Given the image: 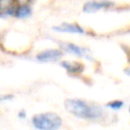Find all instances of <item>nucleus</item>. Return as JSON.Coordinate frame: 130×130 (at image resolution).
<instances>
[{
  "label": "nucleus",
  "mask_w": 130,
  "mask_h": 130,
  "mask_svg": "<svg viewBox=\"0 0 130 130\" xmlns=\"http://www.w3.org/2000/svg\"><path fill=\"white\" fill-rule=\"evenodd\" d=\"M33 14V9L30 4H19L15 9L13 17L17 19H27L30 18Z\"/></svg>",
  "instance_id": "obj_9"
},
{
  "label": "nucleus",
  "mask_w": 130,
  "mask_h": 130,
  "mask_svg": "<svg viewBox=\"0 0 130 130\" xmlns=\"http://www.w3.org/2000/svg\"><path fill=\"white\" fill-rule=\"evenodd\" d=\"M29 123L34 130H60L64 121L55 111H42L32 115Z\"/></svg>",
  "instance_id": "obj_2"
},
{
  "label": "nucleus",
  "mask_w": 130,
  "mask_h": 130,
  "mask_svg": "<svg viewBox=\"0 0 130 130\" xmlns=\"http://www.w3.org/2000/svg\"><path fill=\"white\" fill-rule=\"evenodd\" d=\"M114 5L110 0H89L83 5L82 11L85 13H95L100 10H104Z\"/></svg>",
  "instance_id": "obj_5"
},
{
  "label": "nucleus",
  "mask_w": 130,
  "mask_h": 130,
  "mask_svg": "<svg viewBox=\"0 0 130 130\" xmlns=\"http://www.w3.org/2000/svg\"><path fill=\"white\" fill-rule=\"evenodd\" d=\"M17 5L16 0H0V18L13 17Z\"/></svg>",
  "instance_id": "obj_8"
},
{
  "label": "nucleus",
  "mask_w": 130,
  "mask_h": 130,
  "mask_svg": "<svg viewBox=\"0 0 130 130\" xmlns=\"http://www.w3.org/2000/svg\"><path fill=\"white\" fill-rule=\"evenodd\" d=\"M59 65L71 76H79L85 70V65L79 61L61 60Z\"/></svg>",
  "instance_id": "obj_6"
},
{
  "label": "nucleus",
  "mask_w": 130,
  "mask_h": 130,
  "mask_svg": "<svg viewBox=\"0 0 130 130\" xmlns=\"http://www.w3.org/2000/svg\"><path fill=\"white\" fill-rule=\"evenodd\" d=\"M17 119L19 120H21V121H24L26 120L27 118H28V114H27V111L25 109H21L17 111Z\"/></svg>",
  "instance_id": "obj_12"
},
{
  "label": "nucleus",
  "mask_w": 130,
  "mask_h": 130,
  "mask_svg": "<svg viewBox=\"0 0 130 130\" xmlns=\"http://www.w3.org/2000/svg\"><path fill=\"white\" fill-rule=\"evenodd\" d=\"M124 73H125V74H127V75L130 76V67H127V68L124 70Z\"/></svg>",
  "instance_id": "obj_14"
},
{
  "label": "nucleus",
  "mask_w": 130,
  "mask_h": 130,
  "mask_svg": "<svg viewBox=\"0 0 130 130\" xmlns=\"http://www.w3.org/2000/svg\"><path fill=\"white\" fill-rule=\"evenodd\" d=\"M125 51V52H126V54H127V61H128V63H129V65H130V49H126V50H124ZM130 67V66H129Z\"/></svg>",
  "instance_id": "obj_13"
},
{
  "label": "nucleus",
  "mask_w": 130,
  "mask_h": 130,
  "mask_svg": "<svg viewBox=\"0 0 130 130\" xmlns=\"http://www.w3.org/2000/svg\"><path fill=\"white\" fill-rule=\"evenodd\" d=\"M128 113H129V115H130V104H129V106H128Z\"/></svg>",
  "instance_id": "obj_15"
},
{
  "label": "nucleus",
  "mask_w": 130,
  "mask_h": 130,
  "mask_svg": "<svg viewBox=\"0 0 130 130\" xmlns=\"http://www.w3.org/2000/svg\"><path fill=\"white\" fill-rule=\"evenodd\" d=\"M64 54L60 49H47L38 52L35 56V60L39 64L58 63L62 60Z\"/></svg>",
  "instance_id": "obj_3"
},
{
  "label": "nucleus",
  "mask_w": 130,
  "mask_h": 130,
  "mask_svg": "<svg viewBox=\"0 0 130 130\" xmlns=\"http://www.w3.org/2000/svg\"><path fill=\"white\" fill-rule=\"evenodd\" d=\"M64 107L73 117L85 121H101L105 116V111L102 105L82 98H67L64 101Z\"/></svg>",
  "instance_id": "obj_1"
},
{
  "label": "nucleus",
  "mask_w": 130,
  "mask_h": 130,
  "mask_svg": "<svg viewBox=\"0 0 130 130\" xmlns=\"http://www.w3.org/2000/svg\"><path fill=\"white\" fill-rule=\"evenodd\" d=\"M60 50L64 53H68V54L74 55L80 58H84L87 60H93V57L91 55L89 49L85 47L79 46L73 43H60Z\"/></svg>",
  "instance_id": "obj_4"
},
{
  "label": "nucleus",
  "mask_w": 130,
  "mask_h": 130,
  "mask_svg": "<svg viewBox=\"0 0 130 130\" xmlns=\"http://www.w3.org/2000/svg\"><path fill=\"white\" fill-rule=\"evenodd\" d=\"M16 96L13 93H3L0 94V104H6L15 100Z\"/></svg>",
  "instance_id": "obj_11"
},
{
  "label": "nucleus",
  "mask_w": 130,
  "mask_h": 130,
  "mask_svg": "<svg viewBox=\"0 0 130 130\" xmlns=\"http://www.w3.org/2000/svg\"><path fill=\"white\" fill-rule=\"evenodd\" d=\"M52 30L58 33H67V34H76V35H84L85 30L80 25L77 23H68L63 22L59 25L52 27Z\"/></svg>",
  "instance_id": "obj_7"
},
{
  "label": "nucleus",
  "mask_w": 130,
  "mask_h": 130,
  "mask_svg": "<svg viewBox=\"0 0 130 130\" xmlns=\"http://www.w3.org/2000/svg\"><path fill=\"white\" fill-rule=\"evenodd\" d=\"M125 106V103H124L123 100L121 99H114L111 100V101H108L105 104L104 107L106 109L110 110V111H119L120 110H122Z\"/></svg>",
  "instance_id": "obj_10"
}]
</instances>
